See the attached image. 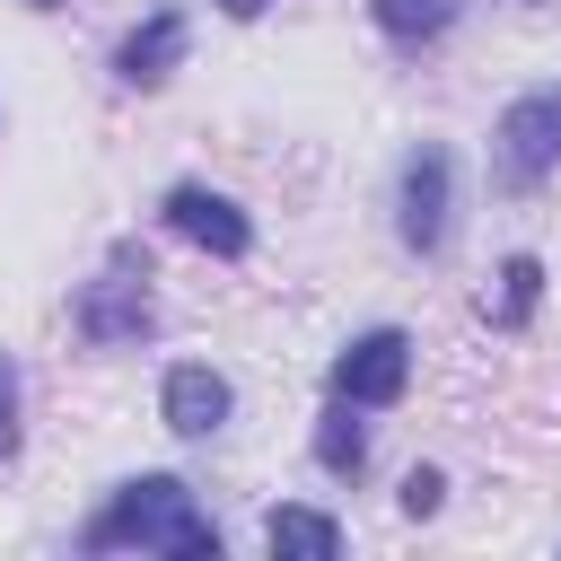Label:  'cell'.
Masks as SVG:
<instances>
[{"label":"cell","instance_id":"cell-7","mask_svg":"<svg viewBox=\"0 0 561 561\" xmlns=\"http://www.w3.org/2000/svg\"><path fill=\"white\" fill-rule=\"evenodd\" d=\"M175 61H184V18L175 9H158L149 26H131V44H123V79L131 88H158Z\"/></svg>","mask_w":561,"mask_h":561},{"label":"cell","instance_id":"cell-12","mask_svg":"<svg viewBox=\"0 0 561 561\" xmlns=\"http://www.w3.org/2000/svg\"><path fill=\"white\" fill-rule=\"evenodd\" d=\"M535 298H543V263L535 254H508V272H500V324H526Z\"/></svg>","mask_w":561,"mask_h":561},{"label":"cell","instance_id":"cell-3","mask_svg":"<svg viewBox=\"0 0 561 561\" xmlns=\"http://www.w3.org/2000/svg\"><path fill=\"white\" fill-rule=\"evenodd\" d=\"M447 228H456V167H447L438 140H421V149L403 158V245L438 254Z\"/></svg>","mask_w":561,"mask_h":561},{"label":"cell","instance_id":"cell-16","mask_svg":"<svg viewBox=\"0 0 561 561\" xmlns=\"http://www.w3.org/2000/svg\"><path fill=\"white\" fill-rule=\"evenodd\" d=\"M35 9H53V0H35Z\"/></svg>","mask_w":561,"mask_h":561},{"label":"cell","instance_id":"cell-9","mask_svg":"<svg viewBox=\"0 0 561 561\" xmlns=\"http://www.w3.org/2000/svg\"><path fill=\"white\" fill-rule=\"evenodd\" d=\"M263 543H272V552H298V561H333V552H342V526L316 517V508H272V517H263Z\"/></svg>","mask_w":561,"mask_h":561},{"label":"cell","instance_id":"cell-4","mask_svg":"<svg viewBox=\"0 0 561 561\" xmlns=\"http://www.w3.org/2000/svg\"><path fill=\"white\" fill-rule=\"evenodd\" d=\"M403 377H412V342L403 333H359L333 359V394H351V403H394Z\"/></svg>","mask_w":561,"mask_h":561},{"label":"cell","instance_id":"cell-15","mask_svg":"<svg viewBox=\"0 0 561 561\" xmlns=\"http://www.w3.org/2000/svg\"><path fill=\"white\" fill-rule=\"evenodd\" d=\"M219 9H228V18H254V9H263V0H219Z\"/></svg>","mask_w":561,"mask_h":561},{"label":"cell","instance_id":"cell-14","mask_svg":"<svg viewBox=\"0 0 561 561\" xmlns=\"http://www.w3.org/2000/svg\"><path fill=\"white\" fill-rule=\"evenodd\" d=\"M18 447V377H9V359H0V456Z\"/></svg>","mask_w":561,"mask_h":561},{"label":"cell","instance_id":"cell-6","mask_svg":"<svg viewBox=\"0 0 561 561\" xmlns=\"http://www.w3.org/2000/svg\"><path fill=\"white\" fill-rule=\"evenodd\" d=\"M219 421H228V377H219V368H202V359L167 368V430H184V438H210Z\"/></svg>","mask_w":561,"mask_h":561},{"label":"cell","instance_id":"cell-11","mask_svg":"<svg viewBox=\"0 0 561 561\" xmlns=\"http://www.w3.org/2000/svg\"><path fill=\"white\" fill-rule=\"evenodd\" d=\"M316 465H324V473H359V465H368V430L351 421V394H342V412H324V430H316Z\"/></svg>","mask_w":561,"mask_h":561},{"label":"cell","instance_id":"cell-1","mask_svg":"<svg viewBox=\"0 0 561 561\" xmlns=\"http://www.w3.org/2000/svg\"><path fill=\"white\" fill-rule=\"evenodd\" d=\"M79 543H88V552H105V543H158V552H184V561H219V526L193 508V491H184L175 473H140V482H123L114 508L88 517Z\"/></svg>","mask_w":561,"mask_h":561},{"label":"cell","instance_id":"cell-13","mask_svg":"<svg viewBox=\"0 0 561 561\" xmlns=\"http://www.w3.org/2000/svg\"><path fill=\"white\" fill-rule=\"evenodd\" d=\"M438 500H447V473H438V465H412V473H403V517H430Z\"/></svg>","mask_w":561,"mask_h":561},{"label":"cell","instance_id":"cell-10","mask_svg":"<svg viewBox=\"0 0 561 561\" xmlns=\"http://www.w3.org/2000/svg\"><path fill=\"white\" fill-rule=\"evenodd\" d=\"M377 26H386L394 44H430V35L456 26V0H377Z\"/></svg>","mask_w":561,"mask_h":561},{"label":"cell","instance_id":"cell-2","mask_svg":"<svg viewBox=\"0 0 561 561\" xmlns=\"http://www.w3.org/2000/svg\"><path fill=\"white\" fill-rule=\"evenodd\" d=\"M491 167H500L508 193H535V184L561 167V88L517 96V105L491 123Z\"/></svg>","mask_w":561,"mask_h":561},{"label":"cell","instance_id":"cell-8","mask_svg":"<svg viewBox=\"0 0 561 561\" xmlns=\"http://www.w3.org/2000/svg\"><path fill=\"white\" fill-rule=\"evenodd\" d=\"M140 324H149L140 280H96V289L79 298V333H88V342H123V333H140Z\"/></svg>","mask_w":561,"mask_h":561},{"label":"cell","instance_id":"cell-5","mask_svg":"<svg viewBox=\"0 0 561 561\" xmlns=\"http://www.w3.org/2000/svg\"><path fill=\"white\" fill-rule=\"evenodd\" d=\"M167 228H175V237H193V245H210V254H228V263L254 245L245 210H237L228 193H210V184H175V193H167Z\"/></svg>","mask_w":561,"mask_h":561}]
</instances>
